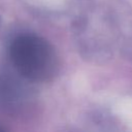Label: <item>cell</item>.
Returning <instances> with one entry per match:
<instances>
[{"instance_id":"cell-2","label":"cell","mask_w":132,"mask_h":132,"mask_svg":"<svg viewBox=\"0 0 132 132\" xmlns=\"http://www.w3.org/2000/svg\"><path fill=\"white\" fill-rule=\"evenodd\" d=\"M0 132H8L7 129H6V127L3 124H1V123H0Z\"/></svg>"},{"instance_id":"cell-1","label":"cell","mask_w":132,"mask_h":132,"mask_svg":"<svg viewBox=\"0 0 132 132\" xmlns=\"http://www.w3.org/2000/svg\"><path fill=\"white\" fill-rule=\"evenodd\" d=\"M9 56L15 71L29 81H48L58 72L54 51L38 37L23 36L15 39L10 46Z\"/></svg>"}]
</instances>
